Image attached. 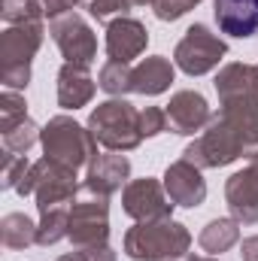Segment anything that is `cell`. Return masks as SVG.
<instances>
[{
	"label": "cell",
	"mask_w": 258,
	"mask_h": 261,
	"mask_svg": "<svg viewBox=\"0 0 258 261\" xmlns=\"http://www.w3.org/2000/svg\"><path fill=\"white\" fill-rule=\"evenodd\" d=\"M192 234L173 219L137 222L125 234V255L134 261H176L189 255Z\"/></svg>",
	"instance_id": "1"
},
{
	"label": "cell",
	"mask_w": 258,
	"mask_h": 261,
	"mask_svg": "<svg viewBox=\"0 0 258 261\" xmlns=\"http://www.w3.org/2000/svg\"><path fill=\"white\" fill-rule=\"evenodd\" d=\"M85 128L91 130L97 146H104L107 152H131L143 143L140 110L128 103L125 97H110V100L97 103L91 110Z\"/></svg>",
	"instance_id": "2"
},
{
	"label": "cell",
	"mask_w": 258,
	"mask_h": 261,
	"mask_svg": "<svg viewBox=\"0 0 258 261\" xmlns=\"http://www.w3.org/2000/svg\"><path fill=\"white\" fill-rule=\"evenodd\" d=\"M46 37L43 21H28V24H6L0 34V82L9 91L28 88L31 82V61L40 52Z\"/></svg>",
	"instance_id": "3"
},
{
	"label": "cell",
	"mask_w": 258,
	"mask_h": 261,
	"mask_svg": "<svg viewBox=\"0 0 258 261\" xmlns=\"http://www.w3.org/2000/svg\"><path fill=\"white\" fill-rule=\"evenodd\" d=\"M43 152L46 158L64 164L70 170H82L91 164V158L97 155V140L91 137V130L82 128L79 122H73L70 116H55L43 125L40 134Z\"/></svg>",
	"instance_id": "4"
},
{
	"label": "cell",
	"mask_w": 258,
	"mask_h": 261,
	"mask_svg": "<svg viewBox=\"0 0 258 261\" xmlns=\"http://www.w3.org/2000/svg\"><path fill=\"white\" fill-rule=\"evenodd\" d=\"M21 197H34L40 213H49L55 206H70L76 192V170H70L64 164L52 161V158H40L31 164L28 176L21 179V186L15 189Z\"/></svg>",
	"instance_id": "5"
},
{
	"label": "cell",
	"mask_w": 258,
	"mask_h": 261,
	"mask_svg": "<svg viewBox=\"0 0 258 261\" xmlns=\"http://www.w3.org/2000/svg\"><path fill=\"white\" fill-rule=\"evenodd\" d=\"M243 155H246V146H243L240 134L231 128V122L222 113L213 116L210 125L200 130L186 146V152H183V158L192 161L194 167H200V170L225 167V164H231V161H237Z\"/></svg>",
	"instance_id": "6"
},
{
	"label": "cell",
	"mask_w": 258,
	"mask_h": 261,
	"mask_svg": "<svg viewBox=\"0 0 258 261\" xmlns=\"http://www.w3.org/2000/svg\"><path fill=\"white\" fill-rule=\"evenodd\" d=\"M110 237V197L97 195L82 186V192L70 203V234L67 240L73 249L100 246Z\"/></svg>",
	"instance_id": "7"
},
{
	"label": "cell",
	"mask_w": 258,
	"mask_h": 261,
	"mask_svg": "<svg viewBox=\"0 0 258 261\" xmlns=\"http://www.w3.org/2000/svg\"><path fill=\"white\" fill-rule=\"evenodd\" d=\"M225 55H228V43L219 34H213L207 24H192L173 49V64L186 76H203L222 64Z\"/></svg>",
	"instance_id": "8"
},
{
	"label": "cell",
	"mask_w": 258,
	"mask_h": 261,
	"mask_svg": "<svg viewBox=\"0 0 258 261\" xmlns=\"http://www.w3.org/2000/svg\"><path fill=\"white\" fill-rule=\"evenodd\" d=\"M49 34L58 46V52L64 55V64H79L88 67L97 58V37L88 28V21L76 12H67L61 18L49 21Z\"/></svg>",
	"instance_id": "9"
},
{
	"label": "cell",
	"mask_w": 258,
	"mask_h": 261,
	"mask_svg": "<svg viewBox=\"0 0 258 261\" xmlns=\"http://www.w3.org/2000/svg\"><path fill=\"white\" fill-rule=\"evenodd\" d=\"M173 200L164 192V182L143 176V179H131L122 189V210L128 213L134 222H161L173 216Z\"/></svg>",
	"instance_id": "10"
},
{
	"label": "cell",
	"mask_w": 258,
	"mask_h": 261,
	"mask_svg": "<svg viewBox=\"0 0 258 261\" xmlns=\"http://www.w3.org/2000/svg\"><path fill=\"white\" fill-rule=\"evenodd\" d=\"M164 113H167V130L183 134V137L200 134L213 119L210 103H207V97L200 91H176Z\"/></svg>",
	"instance_id": "11"
},
{
	"label": "cell",
	"mask_w": 258,
	"mask_h": 261,
	"mask_svg": "<svg viewBox=\"0 0 258 261\" xmlns=\"http://www.w3.org/2000/svg\"><path fill=\"white\" fill-rule=\"evenodd\" d=\"M146 46H149V31L137 18L122 15V18H113L107 24V55H110V61L131 64L134 58H140L146 52Z\"/></svg>",
	"instance_id": "12"
},
{
	"label": "cell",
	"mask_w": 258,
	"mask_h": 261,
	"mask_svg": "<svg viewBox=\"0 0 258 261\" xmlns=\"http://www.w3.org/2000/svg\"><path fill=\"white\" fill-rule=\"evenodd\" d=\"M164 192L176 206H189V210L200 206L207 200V182H203L200 167H194L186 158L173 161L164 170Z\"/></svg>",
	"instance_id": "13"
},
{
	"label": "cell",
	"mask_w": 258,
	"mask_h": 261,
	"mask_svg": "<svg viewBox=\"0 0 258 261\" xmlns=\"http://www.w3.org/2000/svg\"><path fill=\"white\" fill-rule=\"evenodd\" d=\"M128 182H131V161L122 152L94 155L91 164L85 167V189H91V192H97L104 197H113Z\"/></svg>",
	"instance_id": "14"
},
{
	"label": "cell",
	"mask_w": 258,
	"mask_h": 261,
	"mask_svg": "<svg viewBox=\"0 0 258 261\" xmlns=\"http://www.w3.org/2000/svg\"><path fill=\"white\" fill-rule=\"evenodd\" d=\"M219 103H258V64H225L216 73Z\"/></svg>",
	"instance_id": "15"
},
{
	"label": "cell",
	"mask_w": 258,
	"mask_h": 261,
	"mask_svg": "<svg viewBox=\"0 0 258 261\" xmlns=\"http://www.w3.org/2000/svg\"><path fill=\"white\" fill-rule=\"evenodd\" d=\"M213 15L228 37L249 40L258 34V0H213Z\"/></svg>",
	"instance_id": "16"
},
{
	"label": "cell",
	"mask_w": 258,
	"mask_h": 261,
	"mask_svg": "<svg viewBox=\"0 0 258 261\" xmlns=\"http://www.w3.org/2000/svg\"><path fill=\"white\" fill-rule=\"evenodd\" d=\"M225 200H228L231 219H237L240 225H255L258 222V176L249 167L228 176Z\"/></svg>",
	"instance_id": "17"
},
{
	"label": "cell",
	"mask_w": 258,
	"mask_h": 261,
	"mask_svg": "<svg viewBox=\"0 0 258 261\" xmlns=\"http://www.w3.org/2000/svg\"><path fill=\"white\" fill-rule=\"evenodd\" d=\"M94 91H97V82L91 79L88 67L64 64L58 70V107H64V110H79V107L91 103Z\"/></svg>",
	"instance_id": "18"
},
{
	"label": "cell",
	"mask_w": 258,
	"mask_h": 261,
	"mask_svg": "<svg viewBox=\"0 0 258 261\" xmlns=\"http://www.w3.org/2000/svg\"><path fill=\"white\" fill-rule=\"evenodd\" d=\"M176 64H170L164 55H152V58H143L140 64L134 67V91L137 94H146V97H155V94H164L173 82V70Z\"/></svg>",
	"instance_id": "19"
},
{
	"label": "cell",
	"mask_w": 258,
	"mask_h": 261,
	"mask_svg": "<svg viewBox=\"0 0 258 261\" xmlns=\"http://www.w3.org/2000/svg\"><path fill=\"white\" fill-rule=\"evenodd\" d=\"M240 243V222L237 219H213L200 228L197 234V246L207 252V255H222L228 252L231 246Z\"/></svg>",
	"instance_id": "20"
},
{
	"label": "cell",
	"mask_w": 258,
	"mask_h": 261,
	"mask_svg": "<svg viewBox=\"0 0 258 261\" xmlns=\"http://www.w3.org/2000/svg\"><path fill=\"white\" fill-rule=\"evenodd\" d=\"M0 240L6 249H28L37 243V225L24 213H6L0 219Z\"/></svg>",
	"instance_id": "21"
},
{
	"label": "cell",
	"mask_w": 258,
	"mask_h": 261,
	"mask_svg": "<svg viewBox=\"0 0 258 261\" xmlns=\"http://www.w3.org/2000/svg\"><path fill=\"white\" fill-rule=\"evenodd\" d=\"M67 234H70V206H55L49 213H40L37 246H55Z\"/></svg>",
	"instance_id": "22"
},
{
	"label": "cell",
	"mask_w": 258,
	"mask_h": 261,
	"mask_svg": "<svg viewBox=\"0 0 258 261\" xmlns=\"http://www.w3.org/2000/svg\"><path fill=\"white\" fill-rule=\"evenodd\" d=\"M97 85L110 97H125L128 91H134V67L119 64V61H107L97 73Z\"/></svg>",
	"instance_id": "23"
},
{
	"label": "cell",
	"mask_w": 258,
	"mask_h": 261,
	"mask_svg": "<svg viewBox=\"0 0 258 261\" xmlns=\"http://www.w3.org/2000/svg\"><path fill=\"white\" fill-rule=\"evenodd\" d=\"M40 134H43V128H37L31 122V116H28L15 128L3 130V152H9V155H28L34 149V143H40Z\"/></svg>",
	"instance_id": "24"
},
{
	"label": "cell",
	"mask_w": 258,
	"mask_h": 261,
	"mask_svg": "<svg viewBox=\"0 0 258 261\" xmlns=\"http://www.w3.org/2000/svg\"><path fill=\"white\" fill-rule=\"evenodd\" d=\"M0 15L6 24H28V21H43V0H3Z\"/></svg>",
	"instance_id": "25"
},
{
	"label": "cell",
	"mask_w": 258,
	"mask_h": 261,
	"mask_svg": "<svg viewBox=\"0 0 258 261\" xmlns=\"http://www.w3.org/2000/svg\"><path fill=\"white\" fill-rule=\"evenodd\" d=\"M28 119V103H24V97L18 94V91H3L0 94V130H9L15 128L18 122H24Z\"/></svg>",
	"instance_id": "26"
},
{
	"label": "cell",
	"mask_w": 258,
	"mask_h": 261,
	"mask_svg": "<svg viewBox=\"0 0 258 261\" xmlns=\"http://www.w3.org/2000/svg\"><path fill=\"white\" fill-rule=\"evenodd\" d=\"M28 170H31V161H28V155H3V173H0V186L3 189H18L21 186V179L28 176Z\"/></svg>",
	"instance_id": "27"
},
{
	"label": "cell",
	"mask_w": 258,
	"mask_h": 261,
	"mask_svg": "<svg viewBox=\"0 0 258 261\" xmlns=\"http://www.w3.org/2000/svg\"><path fill=\"white\" fill-rule=\"evenodd\" d=\"M200 0H149V9L155 12V18L161 21H176L186 12H192Z\"/></svg>",
	"instance_id": "28"
},
{
	"label": "cell",
	"mask_w": 258,
	"mask_h": 261,
	"mask_svg": "<svg viewBox=\"0 0 258 261\" xmlns=\"http://www.w3.org/2000/svg\"><path fill=\"white\" fill-rule=\"evenodd\" d=\"M140 130H143V137H158V134H164V130H167V113L158 110V107L140 110Z\"/></svg>",
	"instance_id": "29"
},
{
	"label": "cell",
	"mask_w": 258,
	"mask_h": 261,
	"mask_svg": "<svg viewBox=\"0 0 258 261\" xmlns=\"http://www.w3.org/2000/svg\"><path fill=\"white\" fill-rule=\"evenodd\" d=\"M58 261H119V258H116L113 246L100 243V246H88V249H73V252L61 255Z\"/></svg>",
	"instance_id": "30"
},
{
	"label": "cell",
	"mask_w": 258,
	"mask_h": 261,
	"mask_svg": "<svg viewBox=\"0 0 258 261\" xmlns=\"http://www.w3.org/2000/svg\"><path fill=\"white\" fill-rule=\"evenodd\" d=\"M79 3H82V0H43V12H46L49 21H52V18H61L67 12H73Z\"/></svg>",
	"instance_id": "31"
},
{
	"label": "cell",
	"mask_w": 258,
	"mask_h": 261,
	"mask_svg": "<svg viewBox=\"0 0 258 261\" xmlns=\"http://www.w3.org/2000/svg\"><path fill=\"white\" fill-rule=\"evenodd\" d=\"M240 258L243 261H258V234L246 237V240L240 243Z\"/></svg>",
	"instance_id": "32"
},
{
	"label": "cell",
	"mask_w": 258,
	"mask_h": 261,
	"mask_svg": "<svg viewBox=\"0 0 258 261\" xmlns=\"http://www.w3.org/2000/svg\"><path fill=\"white\" fill-rule=\"evenodd\" d=\"M176 261H222V258H216V255H183V258H176Z\"/></svg>",
	"instance_id": "33"
},
{
	"label": "cell",
	"mask_w": 258,
	"mask_h": 261,
	"mask_svg": "<svg viewBox=\"0 0 258 261\" xmlns=\"http://www.w3.org/2000/svg\"><path fill=\"white\" fill-rule=\"evenodd\" d=\"M249 170L258 176V152H252V155H249Z\"/></svg>",
	"instance_id": "34"
},
{
	"label": "cell",
	"mask_w": 258,
	"mask_h": 261,
	"mask_svg": "<svg viewBox=\"0 0 258 261\" xmlns=\"http://www.w3.org/2000/svg\"><path fill=\"white\" fill-rule=\"evenodd\" d=\"M131 6H146V3H149V0H128Z\"/></svg>",
	"instance_id": "35"
}]
</instances>
